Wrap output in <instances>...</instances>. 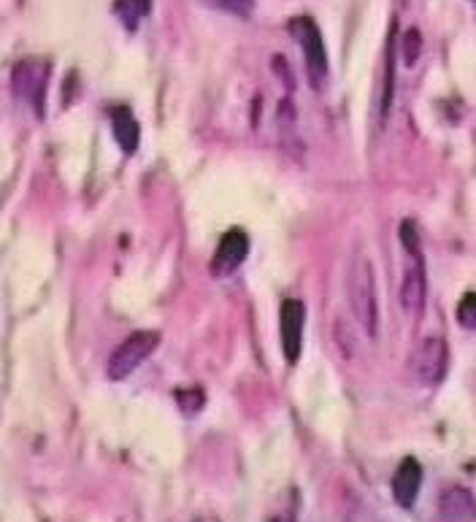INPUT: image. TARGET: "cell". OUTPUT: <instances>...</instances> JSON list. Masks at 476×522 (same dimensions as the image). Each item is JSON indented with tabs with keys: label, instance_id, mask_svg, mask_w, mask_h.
<instances>
[{
	"label": "cell",
	"instance_id": "obj_1",
	"mask_svg": "<svg viewBox=\"0 0 476 522\" xmlns=\"http://www.w3.org/2000/svg\"><path fill=\"white\" fill-rule=\"evenodd\" d=\"M347 295L357 325L374 341L379 336V293H376L374 263L366 252L357 249L347 268Z\"/></svg>",
	"mask_w": 476,
	"mask_h": 522
},
{
	"label": "cell",
	"instance_id": "obj_2",
	"mask_svg": "<svg viewBox=\"0 0 476 522\" xmlns=\"http://www.w3.org/2000/svg\"><path fill=\"white\" fill-rule=\"evenodd\" d=\"M401 241L406 252H409V266L403 274L401 282V306L406 314H422L425 309V298H428V271H425V257H422L420 233L414 222H403L401 225Z\"/></svg>",
	"mask_w": 476,
	"mask_h": 522
},
{
	"label": "cell",
	"instance_id": "obj_3",
	"mask_svg": "<svg viewBox=\"0 0 476 522\" xmlns=\"http://www.w3.org/2000/svg\"><path fill=\"white\" fill-rule=\"evenodd\" d=\"M49 74H52V65L41 60V57H25L11 71V90H14L19 101L28 103L36 117H44Z\"/></svg>",
	"mask_w": 476,
	"mask_h": 522
},
{
	"label": "cell",
	"instance_id": "obj_4",
	"mask_svg": "<svg viewBox=\"0 0 476 522\" xmlns=\"http://www.w3.org/2000/svg\"><path fill=\"white\" fill-rule=\"evenodd\" d=\"M157 344H160V333L157 330H136V333H130L128 339L111 352L109 363H106V374H109L111 382L128 379L155 352Z\"/></svg>",
	"mask_w": 476,
	"mask_h": 522
},
{
	"label": "cell",
	"instance_id": "obj_5",
	"mask_svg": "<svg viewBox=\"0 0 476 522\" xmlns=\"http://www.w3.org/2000/svg\"><path fill=\"white\" fill-rule=\"evenodd\" d=\"M290 33L298 41L306 57V74L312 82L314 90H320L322 82L328 79V52H325V41L312 17H295L290 22Z\"/></svg>",
	"mask_w": 476,
	"mask_h": 522
},
{
	"label": "cell",
	"instance_id": "obj_6",
	"mask_svg": "<svg viewBox=\"0 0 476 522\" xmlns=\"http://www.w3.org/2000/svg\"><path fill=\"white\" fill-rule=\"evenodd\" d=\"M412 374L417 376V382L420 385H439L444 374H447V366H449V352H447V344L444 339H422L420 347L414 349L412 355Z\"/></svg>",
	"mask_w": 476,
	"mask_h": 522
},
{
	"label": "cell",
	"instance_id": "obj_7",
	"mask_svg": "<svg viewBox=\"0 0 476 522\" xmlns=\"http://www.w3.org/2000/svg\"><path fill=\"white\" fill-rule=\"evenodd\" d=\"M303 328H306V306L303 301L287 298L279 309V336H282V352L287 363L301 358Z\"/></svg>",
	"mask_w": 476,
	"mask_h": 522
},
{
	"label": "cell",
	"instance_id": "obj_8",
	"mask_svg": "<svg viewBox=\"0 0 476 522\" xmlns=\"http://www.w3.org/2000/svg\"><path fill=\"white\" fill-rule=\"evenodd\" d=\"M249 255V236L241 228H230L217 244L214 260H211V274L228 279L230 274H236L238 268L244 266V260Z\"/></svg>",
	"mask_w": 476,
	"mask_h": 522
},
{
	"label": "cell",
	"instance_id": "obj_9",
	"mask_svg": "<svg viewBox=\"0 0 476 522\" xmlns=\"http://www.w3.org/2000/svg\"><path fill=\"white\" fill-rule=\"evenodd\" d=\"M441 522H476V498L466 487H447L439 498Z\"/></svg>",
	"mask_w": 476,
	"mask_h": 522
},
{
	"label": "cell",
	"instance_id": "obj_10",
	"mask_svg": "<svg viewBox=\"0 0 476 522\" xmlns=\"http://www.w3.org/2000/svg\"><path fill=\"white\" fill-rule=\"evenodd\" d=\"M420 487H422L420 463H417L414 458L401 460V466H398V471H395V477H393V495H395V501H398V506H403V509L414 506L417 495H420Z\"/></svg>",
	"mask_w": 476,
	"mask_h": 522
},
{
	"label": "cell",
	"instance_id": "obj_11",
	"mask_svg": "<svg viewBox=\"0 0 476 522\" xmlns=\"http://www.w3.org/2000/svg\"><path fill=\"white\" fill-rule=\"evenodd\" d=\"M111 117V133L117 138L119 149L125 152V155H133L138 149V141H141V128H138L136 117H133V111L128 106H114L109 111Z\"/></svg>",
	"mask_w": 476,
	"mask_h": 522
},
{
	"label": "cell",
	"instance_id": "obj_12",
	"mask_svg": "<svg viewBox=\"0 0 476 522\" xmlns=\"http://www.w3.org/2000/svg\"><path fill=\"white\" fill-rule=\"evenodd\" d=\"M149 11H152V0H117L114 3V14L128 30H136L149 17Z\"/></svg>",
	"mask_w": 476,
	"mask_h": 522
},
{
	"label": "cell",
	"instance_id": "obj_13",
	"mask_svg": "<svg viewBox=\"0 0 476 522\" xmlns=\"http://www.w3.org/2000/svg\"><path fill=\"white\" fill-rule=\"evenodd\" d=\"M211 9H220L225 14H233V17L247 19L252 11H255V0H203Z\"/></svg>",
	"mask_w": 476,
	"mask_h": 522
},
{
	"label": "cell",
	"instance_id": "obj_14",
	"mask_svg": "<svg viewBox=\"0 0 476 522\" xmlns=\"http://www.w3.org/2000/svg\"><path fill=\"white\" fill-rule=\"evenodd\" d=\"M458 322L466 330H476V293L463 295L458 303Z\"/></svg>",
	"mask_w": 476,
	"mask_h": 522
},
{
	"label": "cell",
	"instance_id": "obj_15",
	"mask_svg": "<svg viewBox=\"0 0 476 522\" xmlns=\"http://www.w3.org/2000/svg\"><path fill=\"white\" fill-rule=\"evenodd\" d=\"M420 49H422L420 33H417V30H409V33H406V41H403V60H406V65L417 63Z\"/></svg>",
	"mask_w": 476,
	"mask_h": 522
},
{
	"label": "cell",
	"instance_id": "obj_16",
	"mask_svg": "<svg viewBox=\"0 0 476 522\" xmlns=\"http://www.w3.org/2000/svg\"><path fill=\"white\" fill-rule=\"evenodd\" d=\"M271 522H293V520H290V517H276V520H271Z\"/></svg>",
	"mask_w": 476,
	"mask_h": 522
},
{
	"label": "cell",
	"instance_id": "obj_17",
	"mask_svg": "<svg viewBox=\"0 0 476 522\" xmlns=\"http://www.w3.org/2000/svg\"><path fill=\"white\" fill-rule=\"evenodd\" d=\"M474 3H476V0H474Z\"/></svg>",
	"mask_w": 476,
	"mask_h": 522
}]
</instances>
